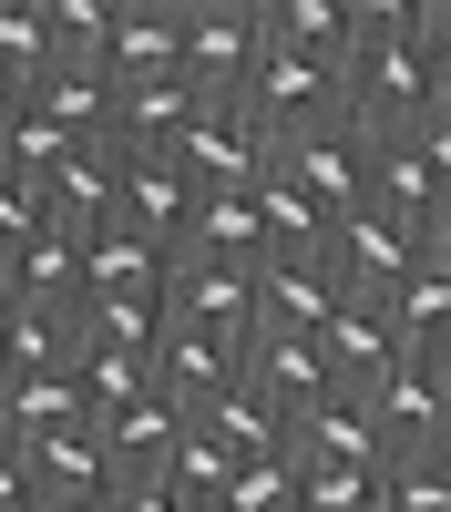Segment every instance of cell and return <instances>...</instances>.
Instances as JSON below:
<instances>
[{
	"label": "cell",
	"instance_id": "6da1fadb",
	"mask_svg": "<svg viewBox=\"0 0 451 512\" xmlns=\"http://www.w3.org/2000/svg\"><path fill=\"white\" fill-rule=\"evenodd\" d=\"M349 123L369 144H410L441 123L431 52L410 31V0H359V52H349Z\"/></svg>",
	"mask_w": 451,
	"mask_h": 512
},
{
	"label": "cell",
	"instance_id": "7a4b0ae2",
	"mask_svg": "<svg viewBox=\"0 0 451 512\" xmlns=\"http://www.w3.org/2000/svg\"><path fill=\"white\" fill-rule=\"evenodd\" d=\"M236 113L287 154L298 134H318V123H349V72H339V62H308V52H267L257 72H246Z\"/></svg>",
	"mask_w": 451,
	"mask_h": 512
},
{
	"label": "cell",
	"instance_id": "3957f363",
	"mask_svg": "<svg viewBox=\"0 0 451 512\" xmlns=\"http://www.w3.org/2000/svg\"><path fill=\"white\" fill-rule=\"evenodd\" d=\"M267 52H277L267 41V0H185V82L205 103H236Z\"/></svg>",
	"mask_w": 451,
	"mask_h": 512
},
{
	"label": "cell",
	"instance_id": "277c9868",
	"mask_svg": "<svg viewBox=\"0 0 451 512\" xmlns=\"http://www.w3.org/2000/svg\"><path fill=\"white\" fill-rule=\"evenodd\" d=\"M369 164H380V144H369L359 123H318V134H298V144L277 154V175L298 185L308 205H328V216L349 226L359 205H369Z\"/></svg>",
	"mask_w": 451,
	"mask_h": 512
},
{
	"label": "cell",
	"instance_id": "5b68a950",
	"mask_svg": "<svg viewBox=\"0 0 451 512\" xmlns=\"http://www.w3.org/2000/svg\"><path fill=\"white\" fill-rule=\"evenodd\" d=\"M369 420H380V441H390V461H410V451H451V390H441V359H400L390 379H369Z\"/></svg>",
	"mask_w": 451,
	"mask_h": 512
},
{
	"label": "cell",
	"instance_id": "8992f818",
	"mask_svg": "<svg viewBox=\"0 0 451 512\" xmlns=\"http://www.w3.org/2000/svg\"><path fill=\"white\" fill-rule=\"evenodd\" d=\"M175 164L195 175V195H257V185H267V164H277V144H267L236 103H205V123L175 144Z\"/></svg>",
	"mask_w": 451,
	"mask_h": 512
},
{
	"label": "cell",
	"instance_id": "52a82bcc",
	"mask_svg": "<svg viewBox=\"0 0 451 512\" xmlns=\"http://www.w3.org/2000/svg\"><path fill=\"white\" fill-rule=\"evenodd\" d=\"M328 267H339L349 297H380L390 308V297L421 277V236H410L400 216H380V205H359V216L339 226V246H328Z\"/></svg>",
	"mask_w": 451,
	"mask_h": 512
},
{
	"label": "cell",
	"instance_id": "ba28073f",
	"mask_svg": "<svg viewBox=\"0 0 451 512\" xmlns=\"http://www.w3.org/2000/svg\"><path fill=\"white\" fill-rule=\"evenodd\" d=\"M236 379H246L277 420H298V410H318L328 390H339V379H328V349H318V338H298V328H257Z\"/></svg>",
	"mask_w": 451,
	"mask_h": 512
},
{
	"label": "cell",
	"instance_id": "9c48e42d",
	"mask_svg": "<svg viewBox=\"0 0 451 512\" xmlns=\"http://www.w3.org/2000/svg\"><path fill=\"white\" fill-rule=\"evenodd\" d=\"M236 369H246L236 338H216V328H164V349H154V400H175L185 420H205V410L236 390Z\"/></svg>",
	"mask_w": 451,
	"mask_h": 512
},
{
	"label": "cell",
	"instance_id": "30bf717a",
	"mask_svg": "<svg viewBox=\"0 0 451 512\" xmlns=\"http://www.w3.org/2000/svg\"><path fill=\"white\" fill-rule=\"evenodd\" d=\"M164 318L175 328H216V338H257V267H205V256H175V287H164Z\"/></svg>",
	"mask_w": 451,
	"mask_h": 512
},
{
	"label": "cell",
	"instance_id": "8fae6325",
	"mask_svg": "<svg viewBox=\"0 0 451 512\" xmlns=\"http://www.w3.org/2000/svg\"><path fill=\"white\" fill-rule=\"evenodd\" d=\"M41 205H52V226L82 236V246L113 236V226H123V154H113V144H72L62 175L41 185Z\"/></svg>",
	"mask_w": 451,
	"mask_h": 512
},
{
	"label": "cell",
	"instance_id": "7c38bea8",
	"mask_svg": "<svg viewBox=\"0 0 451 512\" xmlns=\"http://www.w3.org/2000/svg\"><path fill=\"white\" fill-rule=\"evenodd\" d=\"M113 82H154L185 72V0H113V41H103Z\"/></svg>",
	"mask_w": 451,
	"mask_h": 512
},
{
	"label": "cell",
	"instance_id": "4fadbf2b",
	"mask_svg": "<svg viewBox=\"0 0 451 512\" xmlns=\"http://www.w3.org/2000/svg\"><path fill=\"white\" fill-rule=\"evenodd\" d=\"M0 277L21 287V308L72 318L82 297H93V246H82V236H62V226H41L31 246H11V256H0Z\"/></svg>",
	"mask_w": 451,
	"mask_h": 512
},
{
	"label": "cell",
	"instance_id": "5bb4252c",
	"mask_svg": "<svg viewBox=\"0 0 451 512\" xmlns=\"http://www.w3.org/2000/svg\"><path fill=\"white\" fill-rule=\"evenodd\" d=\"M287 461H298V472H318V461H369V472H380L390 441H380V420H369L359 390H328L318 410L287 420Z\"/></svg>",
	"mask_w": 451,
	"mask_h": 512
},
{
	"label": "cell",
	"instance_id": "9a60e30c",
	"mask_svg": "<svg viewBox=\"0 0 451 512\" xmlns=\"http://www.w3.org/2000/svg\"><path fill=\"white\" fill-rule=\"evenodd\" d=\"M318 349H328V379H339V390H369V379H390L410 359L400 349V318L380 308V297H349V308L318 328Z\"/></svg>",
	"mask_w": 451,
	"mask_h": 512
},
{
	"label": "cell",
	"instance_id": "2e32d148",
	"mask_svg": "<svg viewBox=\"0 0 451 512\" xmlns=\"http://www.w3.org/2000/svg\"><path fill=\"white\" fill-rule=\"evenodd\" d=\"M123 226L154 236V246H185L195 226V175L175 154H123Z\"/></svg>",
	"mask_w": 451,
	"mask_h": 512
},
{
	"label": "cell",
	"instance_id": "e0dca14e",
	"mask_svg": "<svg viewBox=\"0 0 451 512\" xmlns=\"http://www.w3.org/2000/svg\"><path fill=\"white\" fill-rule=\"evenodd\" d=\"M339 308H349L339 267H298V256H267V267H257V328H298V338H318Z\"/></svg>",
	"mask_w": 451,
	"mask_h": 512
},
{
	"label": "cell",
	"instance_id": "ac0fdd59",
	"mask_svg": "<svg viewBox=\"0 0 451 512\" xmlns=\"http://www.w3.org/2000/svg\"><path fill=\"white\" fill-rule=\"evenodd\" d=\"M82 379L72 369H52V379H0V431H11V451H41V441H62V431H82Z\"/></svg>",
	"mask_w": 451,
	"mask_h": 512
},
{
	"label": "cell",
	"instance_id": "d6986e66",
	"mask_svg": "<svg viewBox=\"0 0 451 512\" xmlns=\"http://www.w3.org/2000/svg\"><path fill=\"white\" fill-rule=\"evenodd\" d=\"M31 113L52 123L62 144H113V72H103V62H62V72L31 93Z\"/></svg>",
	"mask_w": 451,
	"mask_h": 512
},
{
	"label": "cell",
	"instance_id": "ffe728a7",
	"mask_svg": "<svg viewBox=\"0 0 451 512\" xmlns=\"http://www.w3.org/2000/svg\"><path fill=\"white\" fill-rule=\"evenodd\" d=\"M164 297H82L72 308V338L82 349H103V359H144L154 369V349H164Z\"/></svg>",
	"mask_w": 451,
	"mask_h": 512
},
{
	"label": "cell",
	"instance_id": "44dd1931",
	"mask_svg": "<svg viewBox=\"0 0 451 512\" xmlns=\"http://www.w3.org/2000/svg\"><path fill=\"white\" fill-rule=\"evenodd\" d=\"M369 205H380V216H400L410 236H431L441 226V175H431V154H421V134L410 144H380V164H369Z\"/></svg>",
	"mask_w": 451,
	"mask_h": 512
},
{
	"label": "cell",
	"instance_id": "7402d4cb",
	"mask_svg": "<svg viewBox=\"0 0 451 512\" xmlns=\"http://www.w3.org/2000/svg\"><path fill=\"white\" fill-rule=\"evenodd\" d=\"M31 472H41V492H82V502H103V512H113L123 482H134L93 420H82V431H62V441H41V451H31Z\"/></svg>",
	"mask_w": 451,
	"mask_h": 512
},
{
	"label": "cell",
	"instance_id": "603a6c76",
	"mask_svg": "<svg viewBox=\"0 0 451 512\" xmlns=\"http://www.w3.org/2000/svg\"><path fill=\"white\" fill-rule=\"evenodd\" d=\"M257 226H267V256H298V267H328V246H339V216L308 205L277 164H267V185H257Z\"/></svg>",
	"mask_w": 451,
	"mask_h": 512
},
{
	"label": "cell",
	"instance_id": "cb8c5ba5",
	"mask_svg": "<svg viewBox=\"0 0 451 512\" xmlns=\"http://www.w3.org/2000/svg\"><path fill=\"white\" fill-rule=\"evenodd\" d=\"M267 41L349 72V52H359V0H267Z\"/></svg>",
	"mask_w": 451,
	"mask_h": 512
},
{
	"label": "cell",
	"instance_id": "d4e9b609",
	"mask_svg": "<svg viewBox=\"0 0 451 512\" xmlns=\"http://www.w3.org/2000/svg\"><path fill=\"white\" fill-rule=\"evenodd\" d=\"M175 256H205V267H267V226H257V195H195V226Z\"/></svg>",
	"mask_w": 451,
	"mask_h": 512
},
{
	"label": "cell",
	"instance_id": "484cf974",
	"mask_svg": "<svg viewBox=\"0 0 451 512\" xmlns=\"http://www.w3.org/2000/svg\"><path fill=\"white\" fill-rule=\"evenodd\" d=\"M93 431L113 441V461H123V472H134V482H144V472H164V461H175V451H185V431H195V420H185L175 400H154V390H144L134 410H113V420H93Z\"/></svg>",
	"mask_w": 451,
	"mask_h": 512
},
{
	"label": "cell",
	"instance_id": "4316f807",
	"mask_svg": "<svg viewBox=\"0 0 451 512\" xmlns=\"http://www.w3.org/2000/svg\"><path fill=\"white\" fill-rule=\"evenodd\" d=\"M52 72H62V31H52V0H0V82L41 93Z\"/></svg>",
	"mask_w": 451,
	"mask_h": 512
},
{
	"label": "cell",
	"instance_id": "83f0119b",
	"mask_svg": "<svg viewBox=\"0 0 451 512\" xmlns=\"http://www.w3.org/2000/svg\"><path fill=\"white\" fill-rule=\"evenodd\" d=\"M164 287H175V246H154L134 226L93 236V297H164Z\"/></svg>",
	"mask_w": 451,
	"mask_h": 512
},
{
	"label": "cell",
	"instance_id": "f1b7e54d",
	"mask_svg": "<svg viewBox=\"0 0 451 512\" xmlns=\"http://www.w3.org/2000/svg\"><path fill=\"white\" fill-rule=\"evenodd\" d=\"M195 431L216 441V451H236V461H287V420H277V410H267L257 390H246V379H236V390H226L216 410L195 420Z\"/></svg>",
	"mask_w": 451,
	"mask_h": 512
},
{
	"label": "cell",
	"instance_id": "f546056e",
	"mask_svg": "<svg viewBox=\"0 0 451 512\" xmlns=\"http://www.w3.org/2000/svg\"><path fill=\"white\" fill-rule=\"evenodd\" d=\"M390 318H400V349H410V359H441V349H451V277L431 267V256H421V277L390 297Z\"/></svg>",
	"mask_w": 451,
	"mask_h": 512
},
{
	"label": "cell",
	"instance_id": "4dcf8cb0",
	"mask_svg": "<svg viewBox=\"0 0 451 512\" xmlns=\"http://www.w3.org/2000/svg\"><path fill=\"white\" fill-rule=\"evenodd\" d=\"M298 512H390V461L369 472V461H318L298 472Z\"/></svg>",
	"mask_w": 451,
	"mask_h": 512
},
{
	"label": "cell",
	"instance_id": "1f68e13d",
	"mask_svg": "<svg viewBox=\"0 0 451 512\" xmlns=\"http://www.w3.org/2000/svg\"><path fill=\"white\" fill-rule=\"evenodd\" d=\"M72 379H82V410H93V420L134 410V400L154 390V369H144V359H103V349H82V359H72Z\"/></svg>",
	"mask_w": 451,
	"mask_h": 512
},
{
	"label": "cell",
	"instance_id": "d6a6232c",
	"mask_svg": "<svg viewBox=\"0 0 451 512\" xmlns=\"http://www.w3.org/2000/svg\"><path fill=\"white\" fill-rule=\"evenodd\" d=\"M164 482H175L185 502H205V512H216V502H226V482H236V451H216L205 431H185V451L164 461Z\"/></svg>",
	"mask_w": 451,
	"mask_h": 512
},
{
	"label": "cell",
	"instance_id": "836d02e7",
	"mask_svg": "<svg viewBox=\"0 0 451 512\" xmlns=\"http://www.w3.org/2000/svg\"><path fill=\"white\" fill-rule=\"evenodd\" d=\"M216 512H298V461H236Z\"/></svg>",
	"mask_w": 451,
	"mask_h": 512
},
{
	"label": "cell",
	"instance_id": "e575fe53",
	"mask_svg": "<svg viewBox=\"0 0 451 512\" xmlns=\"http://www.w3.org/2000/svg\"><path fill=\"white\" fill-rule=\"evenodd\" d=\"M390 512H451V451L390 461Z\"/></svg>",
	"mask_w": 451,
	"mask_h": 512
},
{
	"label": "cell",
	"instance_id": "d590c367",
	"mask_svg": "<svg viewBox=\"0 0 451 512\" xmlns=\"http://www.w3.org/2000/svg\"><path fill=\"white\" fill-rule=\"evenodd\" d=\"M41 226H52V205H41V185H31V175H0V256H11V246H31Z\"/></svg>",
	"mask_w": 451,
	"mask_h": 512
},
{
	"label": "cell",
	"instance_id": "8d00e7d4",
	"mask_svg": "<svg viewBox=\"0 0 451 512\" xmlns=\"http://www.w3.org/2000/svg\"><path fill=\"white\" fill-rule=\"evenodd\" d=\"M410 31H421L431 82H441V113H451V0H410Z\"/></svg>",
	"mask_w": 451,
	"mask_h": 512
},
{
	"label": "cell",
	"instance_id": "74e56055",
	"mask_svg": "<svg viewBox=\"0 0 451 512\" xmlns=\"http://www.w3.org/2000/svg\"><path fill=\"white\" fill-rule=\"evenodd\" d=\"M113 512H205V502H185L164 472H144V482H123V492H113Z\"/></svg>",
	"mask_w": 451,
	"mask_h": 512
},
{
	"label": "cell",
	"instance_id": "f35d334b",
	"mask_svg": "<svg viewBox=\"0 0 451 512\" xmlns=\"http://www.w3.org/2000/svg\"><path fill=\"white\" fill-rule=\"evenodd\" d=\"M421 154H431V175H441V195H451V113H441L431 134H421Z\"/></svg>",
	"mask_w": 451,
	"mask_h": 512
},
{
	"label": "cell",
	"instance_id": "ab89813d",
	"mask_svg": "<svg viewBox=\"0 0 451 512\" xmlns=\"http://www.w3.org/2000/svg\"><path fill=\"white\" fill-rule=\"evenodd\" d=\"M421 256H431V267H441V277H451V205H441V226H431V236H421Z\"/></svg>",
	"mask_w": 451,
	"mask_h": 512
},
{
	"label": "cell",
	"instance_id": "60d3db41",
	"mask_svg": "<svg viewBox=\"0 0 451 512\" xmlns=\"http://www.w3.org/2000/svg\"><path fill=\"white\" fill-rule=\"evenodd\" d=\"M31 512H103V502H82V492H41Z\"/></svg>",
	"mask_w": 451,
	"mask_h": 512
},
{
	"label": "cell",
	"instance_id": "b9f144b4",
	"mask_svg": "<svg viewBox=\"0 0 451 512\" xmlns=\"http://www.w3.org/2000/svg\"><path fill=\"white\" fill-rule=\"evenodd\" d=\"M441 390H451V349H441Z\"/></svg>",
	"mask_w": 451,
	"mask_h": 512
},
{
	"label": "cell",
	"instance_id": "7bdbcfd3",
	"mask_svg": "<svg viewBox=\"0 0 451 512\" xmlns=\"http://www.w3.org/2000/svg\"><path fill=\"white\" fill-rule=\"evenodd\" d=\"M0 451H11V431H0Z\"/></svg>",
	"mask_w": 451,
	"mask_h": 512
}]
</instances>
